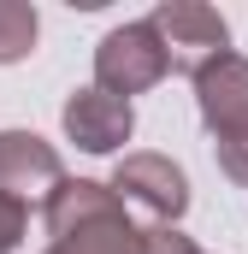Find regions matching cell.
I'll return each instance as SVG.
<instances>
[{"mask_svg": "<svg viewBox=\"0 0 248 254\" xmlns=\"http://www.w3.org/2000/svg\"><path fill=\"white\" fill-rule=\"evenodd\" d=\"M189 83H195V113H201L207 136H213L219 172L248 184V60L243 54H219Z\"/></svg>", "mask_w": 248, "mask_h": 254, "instance_id": "6da1fadb", "label": "cell"}, {"mask_svg": "<svg viewBox=\"0 0 248 254\" xmlns=\"http://www.w3.org/2000/svg\"><path fill=\"white\" fill-rule=\"evenodd\" d=\"M166 77H172V54H166V42L154 36L148 18L119 24V30L101 36V48H95V89L130 101V95H148Z\"/></svg>", "mask_w": 248, "mask_h": 254, "instance_id": "7a4b0ae2", "label": "cell"}, {"mask_svg": "<svg viewBox=\"0 0 248 254\" xmlns=\"http://www.w3.org/2000/svg\"><path fill=\"white\" fill-rule=\"evenodd\" d=\"M154 36L166 42V54H172V71H201L207 60H219V54H231V24L219 18V6H201V0H166V6H154Z\"/></svg>", "mask_w": 248, "mask_h": 254, "instance_id": "3957f363", "label": "cell"}, {"mask_svg": "<svg viewBox=\"0 0 248 254\" xmlns=\"http://www.w3.org/2000/svg\"><path fill=\"white\" fill-rule=\"evenodd\" d=\"M107 190L119 195L124 207H142L154 225H178L184 207H189V178H184V166L166 160V154H124L113 166Z\"/></svg>", "mask_w": 248, "mask_h": 254, "instance_id": "277c9868", "label": "cell"}, {"mask_svg": "<svg viewBox=\"0 0 248 254\" xmlns=\"http://www.w3.org/2000/svg\"><path fill=\"white\" fill-rule=\"evenodd\" d=\"M65 184L60 148L42 142L36 130H0V195L12 201H48V195Z\"/></svg>", "mask_w": 248, "mask_h": 254, "instance_id": "5b68a950", "label": "cell"}, {"mask_svg": "<svg viewBox=\"0 0 248 254\" xmlns=\"http://www.w3.org/2000/svg\"><path fill=\"white\" fill-rule=\"evenodd\" d=\"M60 125H65V136H71L83 154H119L124 142H130V130H136V107L89 83V89H71Z\"/></svg>", "mask_w": 248, "mask_h": 254, "instance_id": "8992f818", "label": "cell"}, {"mask_svg": "<svg viewBox=\"0 0 248 254\" xmlns=\"http://www.w3.org/2000/svg\"><path fill=\"white\" fill-rule=\"evenodd\" d=\"M42 213H48V237L60 243V237L83 231V225H101V219H124L130 207H124V201L107 190V184H95V178H65L60 190L42 201Z\"/></svg>", "mask_w": 248, "mask_h": 254, "instance_id": "52a82bcc", "label": "cell"}, {"mask_svg": "<svg viewBox=\"0 0 248 254\" xmlns=\"http://www.w3.org/2000/svg\"><path fill=\"white\" fill-rule=\"evenodd\" d=\"M48 254H142V225L124 213V219H101V225H83L60 237Z\"/></svg>", "mask_w": 248, "mask_h": 254, "instance_id": "ba28073f", "label": "cell"}, {"mask_svg": "<svg viewBox=\"0 0 248 254\" xmlns=\"http://www.w3.org/2000/svg\"><path fill=\"white\" fill-rule=\"evenodd\" d=\"M36 36H42V18L30 0H0V65H18L36 54Z\"/></svg>", "mask_w": 248, "mask_h": 254, "instance_id": "9c48e42d", "label": "cell"}, {"mask_svg": "<svg viewBox=\"0 0 248 254\" xmlns=\"http://www.w3.org/2000/svg\"><path fill=\"white\" fill-rule=\"evenodd\" d=\"M142 254H201V249L189 243L178 225H148L142 231Z\"/></svg>", "mask_w": 248, "mask_h": 254, "instance_id": "30bf717a", "label": "cell"}, {"mask_svg": "<svg viewBox=\"0 0 248 254\" xmlns=\"http://www.w3.org/2000/svg\"><path fill=\"white\" fill-rule=\"evenodd\" d=\"M24 225H30V207L12 201V195H0V254H12L24 243Z\"/></svg>", "mask_w": 248, "mask_h": 254, "instance_id": "8fae6325", "label": "cell"}]
</instances>
